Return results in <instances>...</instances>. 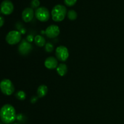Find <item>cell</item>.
Instances as JSON below:
<instances>
[{
    "label": "cell",
    "mask_w": 124,
    "mask_h": 124,
    "mask_svg": "<svg viewBox=\"0 0 124 124\" xmlns=\"http://www.w3.org/2000/svg\"><path fill=\"white\" fill-rule=\"evenodd\" d=\"M46 52H52L53 50V46L50 43H47L45 46Z\"/></svg>",
    "instance_id": "e0dca14e"
},
{
    "label": "cell",
    "mask_w": 124,
    "mask_h": 124,
    "mask_svg": "<svg viewBox=\"0 0 124 124\" xmlns=\"http://www.w3.org/2000/svg\"><path fill=\"white\" fill-rule=\"evenodd\" d=\"M15 96L18 100L20 101H24V99L26 98V94H25V92L24 91H18L17 93H16Z\"/></svg>",
    "instance_id": "2e32d148"
},
{
    "label": "cell",
    "mask_w": 124,
    "mask_h": 124,
    "mask_svg": "<svg viewBox=\"0 0 124 124\" xmlns=\"http://www.w3.org/2000/svg\"><path fill=\"white\" fill-rule=\"evenodd\" d=\"M36 18L41 22H46L50 18L49 10L45 7H40L36 9L35 12Z\"/></svg>",
    "instance_id": "277c9868"
},
{
    "label": "cell",
    "mask_w": 124,
    "mask_h": 124,
    "mask_svg": "<svg viewBox=\"0 0 124 124\" xmlns=\"http://www.w3.org/2000/svg\"><path fill=\"white\" fill-rule=\"evenodd\" d=\"M67 11V8L62 4H57L53 7L52 10V19L55 22H60L64 20Z\"/></svg>",
    "instance_id": "7a4b0ae2"
},
{
    "label": "cell",
    "mask_w": 124,
    "mask_h": 124,
    "mask_svg": "<svg viewBox=\"0 0 124 124\" xmlns=\"http://www.w3.org/2000/svg\"><path fill=\"white\" fill-rule=\"evenodd\" d=\"M34 40L36 45L38 47H42L46 44V39L41 35H37L35 36Z\"/></svg>",
    "instance_id": "5bb4252c"
},
{
    "label": "cell",
    "mask_w": 124,
    "mask_h": 124,
    "mask_svg": "<svg viewBox=\"0 0 124 124\" xmlns=\"http://www.w3.org/2000/svg\"><path fill=\"white\" fill-rule=\"evenodd\" d=\"M14 9V6L10 0H4L1 4V13L6 15L11 14Z\"/></svg>",
    "instance_id": "52a82bcc"
},
{
    "label": "cell",
    "mask_w": 124,
    "mask_h": 124,
    "mask_svg": "<svg viewBox=\"0 0 124 124\" xmlns=\"http://www.w3.org/2000/svg\"><path fill=\"white\" fill-rule=\"evenodd\" d=\"M16 111L12 105L6 104L1 108L0 117L3 123L9 124L12 123L16 119Z\"/></svg>",
    "instance_id": "6da1fadb"
},
{
    "label": "cell",
    "mask_w": 124,
    "mask_h": 124,
    "mask_svg": "<svg viewBox=\"0 0 124 124\" xmlns=\"http://www.w3.org/2000/svg\"><path fill=\"white\" fill-rule=\"evenodd\" d=\"M45 33L49 38H54L59 35L60 30L58 25H51L46 29Z\"/></svg>",
    "instance_id": "ba28073f"
},
{
    "label": "cell",
    "mask_w": 124,
    "mask_h": 124,
    "mask_svg": "<svg viewBox=\"0 0 124 124\" xmlns=\"http://www.w3.org/2000/svg\"><path fill=\"white\" fill-rule=\"evenodd\" d=\"M57 72L61 76H63L67 72V66L65 64L61 63L59 64L56 69Z\"/></svg>",
    "instance_id": "4fadbf2b"
},
{
    "label": "cell",
    "mask_w": 124,
    "mask_h": 124,
    "mask_svg": "<svg viewBox=\"0 0 124 124\" xmlns=\"http://www.w3.org/2000/svg\"><path fill=\"white\" fill-rule=\"evenodd\" d=\"M1 90L5 95L10 96L13 94L15 92V87L10 80L8 79H4L0 84Z\"/></svg>",
    "instance_id": "3957f363"
},
{
    "label": "cell",
    "mask_w": 124,
    "mask_h": 124,
    "mask_svg": "<svg viewBox=\"0 0 124 124\" xmlns=\"http://www.w3.org/2000/svg\"><path fill=\"white\" fill-rule=\"evenodd\" d=\"M48 88L45 85H41L38 88L37 95L38 98H43L47 94Z\"/></svg>",
    "instance_id": "7c38bea8"
},
{
    "label": "cell",
    "mask_w": 124,
    "mask_h": 124,
    "mask_svg": "<svg viewBox=\"0 0 124 124\" xmlns=\"http://www.w3.org/2000/svg\"><path fill=\"white\" fill-rule=\"evenodd\" d=\"M44 65L47 69H50V70L57 69L58 66V61L54 57H48L45 61Z\"/></svg>",
    "instance_id": "8fae6325"
},
{
    "label": "cell",
    "mask_w": 124,
    "mask_h": 124,
    "mask_svg": "<svg viewBox=\"0 0 124 124\" xmlns=\"http://www.w3.org/2000/svg\"><path fill=\"white\" fill-rule=\"evenodd\" d=\"M67 17L70 20L74 21L77 18L78 14L74 10H70L67 12Z\"/></svg>",
    "instance_id": "9a60e30c"
},
{
    "label": "cell",
    "mask_w": 124,
    "mask_h": 124,
    "mask_svg": "<svg viewBox=\"0 0 124 124\" xmlns=\"http://www.w3.org/2000/svg\"><path fill=\"white\" fill-rule=\"evenodd\" d=\"M21 39V35L20 32L16 30L9 31L7 35L6 40L10 45H15L18 44Z\"/></svg>",
    "instance_id": "5b68a950"
},
{
    "label": "cell",
    "mask_w": 124,
    "mask_h": 124,
    "mask_svg": "<svg viewBox=\"0 0 124 124\" xmlns=\"http://www.w3.org/2000/svg\"><path fill=\"white\" fill-rule=\"evenodd\" d=\"M18 124V123H15V124Z\"/></svg>",
    "instance_id": "44dd1931"
},
{
    "label": "cell",
    "mask_w": 124,
    "mask_h": 124,
    "mask_svg": "<svg viewBox=\"0 0 124 124\" xmlns=\"http://www.w3.org/2000/svg\"><path fill=\"white\" fill-rule=\"evenodd\" d=\"M77 0H64V3L68 6H72L76 2Z\"/></svg>",
    "instance_id": "d6986e66"
},
{
    "label": "cell",
    "mask_w": 124,
    "mask_h": 124,
    "mask_svg": "<svg viewBox=\"0 0 124 124\" xmlns=\"http://www.w3.org/2000/svg\"><path fill=\"white\" fill-rule=\"evenodd\" d=\"M0 21H1V23H0V27H2L4 23V18L2 16H0Z\"/></svg>",
    "instance_id": "ffe728a7"
},
{
    "label": "cell",
    "mask_w": 124,
    "mask_h": 124,
    "mask_svg": "<svg viewBox=\"0 0 124 124\" xmlns=\"http://www.w3.org/2000/svg\"><path fill=\"white\" fill-rule=\"evenodd\" d=\"M56 56L57 59L60 61H65L69 56L68 48L63 46H60L58 47L56 49Z\"/></svg>",
    "instance_id": "8992f818"
},
{
    "label": "cell",
    "mask_w": 124,
    "mask_h": 124,
    "mask_svg": "<svg viewBox=\"0 0 124 124\" xmlns=\"http://www.w3.org/2000/svg\"><path fill=\"white\" fill-rule=\"evenodd\" d=\"M31 50H32V46L31 44L24 40L23 41V42L19 44L18 47V51L22 55H27L31 52Z\"/></svg>",
    "instance_id": "9c48e42d"
},
{
    "label": "cell",
    "mask_w": 124,
    "mask_h": 124,
    "mask_svg": "<svg viewBox=\"0 0 124 124\" xmlns=\"http://www.w3.org/2000/svg\"><path fill=\"white\" fill-rule=\"evenodd\" d=\"M34 16V11L33 8L31 7H27L22 13V18L23 21L25 23H29L31 21Z\"/></svg>",
    "instance_id": "30bf717a"
},
{
    "label": "cell",
    "mask_w": 124,
    "mask_h": 124,
    "mask_svg": "<svg viewBox=\"0 0 124 124\" xmlns=\"http://www.w3.org/2000/svg\"><path fill=\"white\" fill-rule=\"evenodd\" d=\"M40 4V1L39 0H32L31 2V6L32 8H37Z\"/></svg>",
    "instance_id": "ac0fdd59"
}]
</instances>
